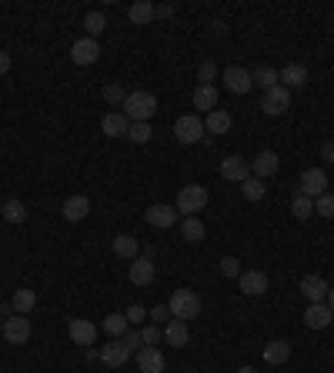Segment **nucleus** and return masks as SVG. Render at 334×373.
I'll return each instance as SVG.
<instances>
[{
  "mask_svg": "<svg viewBox=\"0 0 334 373\" xmlns=\"http://www.w3.org/2000/svg\"><path fill=\"white\" fill-rule=\"evenodd\" d=\"M157 114V97L151 90H130L124 100V117L130 124H151V117Z\"/></svg>",
  "mask_w": 334,
  "mask_h": 373,
  "instance_id": "obj_1",
  "label": "nucleus"
},
{
  "mask_svg": "<svg viewBox=\"0 0 334 373\" xmlns=\"http://www.w3.org/2000/svg\"><path fill=\"white\" fill-rule=\"evenodd\" d=\"M171 317L174 320H198V313H201V297L194 294V290H187V287H180V290H174V297H171Z\"/></svg>",
  "mask_w": 334,
  "mask_h": 373,
  "instance_id": "obj_2",
  "label": "nucleus"
},
{
  "mask_svg": "<svg viewBox=\"0 0 334 373\" xmlns=\"http://www.w3.org/2000/svg\"><path fill=\"white\" fill-rule=\"evenodd\" d=\"M178 214H184V217H194V214H201L207 207V187H201V183H187V187H180L178 194Z\"/></svg>",
  "mask_w": 334,
  "mask_h": 373,
  "instance_id": "obj_3",
  "label": "nucleus"
},
{
  "mask_svg": "<svg viewBox=\"0 0 334 373\" xmlns=\"http://www.w3.org/2000/svg\"><path fill=\"white\" fill-rule=\"evenodd\" d=\"M287 107H291V90L287 87H271V90H264V97H261V110L267 114V117H281L287 114Z\"/></svg>",
  "mask_w": 334,
  "mask_h": 373,
  "instance_id": "obj_4",
  "label": "nucleus"
},
{
  "mask_svg": "<svg viewBox=\"0 0 334 373\" xmlns=\"http://www.w3.org/2000/svg\"><path fill=\"white\" fill-rule=\"evenodd\" d=\"M174 137H178L180 144H198L204 137V120L198 114H184V117H178V124H174Z\"/></svg>",
  "mask_w": 334,
  "mask_h": 373,
  "instance_id": "obj_5",
  "label": "nucleus"
},
{
  "mask_svg": "<svg viewBox=\"0 0 334 373\" xmlns=\"http://www.w3.org/2000/svg\"><path fill=\"white\" fill-rule=\"evenodd\" d=\"M3 340H7L10 347H24L27 340H30V320L21 317V313H10V317L3 320Z\"/></svg>",
  "mask_w": 334,
  "mask_h": 373,
  "instance_id": "obj_6",
  "label": "nucleus"
},
{
  "mask_svg": "<svg viewBox=\"0 0 334 373\" xmlns=\"http://www.w3.org/2000/svg\"><path fill=\"white\" fill-rule=\"evenodd\" d=\"M144 220L151 227H157V230H171V227L180 220L178 207H167V203H151L147 210H144Z\"/></svg>",
  "mask_w": 334,
  "mask_h": 373,
  "instance_id": "obj_7",
  "label": "nucleus"
},
{
  "mask_svg": "<svg viewBox=\"0 0 334 373\" xmlns=\"http://www.w3.org/2000/svg\"><path fill=\"white\" fill-rule=\"evenodd\" d=\"M97 57H101V47H97V40L94 37H80L77 44L71 47V60L80 64V67H91V64H97Z\"/></svg>",
  "mask_w": 334,
  "mask_h": 373,
  "instance_id": "obj_8",
  "label": "nucleus"
},
{
  "mask_svg": "<svg viewBox=\"0 0 334 373\" xmlns=\"http://www.w3.org/2000/svg\"><path fill=\"white\" fill-rule=\"evenodd\" d=\"M221 177L224 180H234V183H244L248 177H251V160H244V157H224L221 160Z\"/></svg>",
  "mask_w": 334,
  "mask_h": 373,
  "instance_id": "obj_9",
  "label": "nucleus"
},
{
  "mask_svg": "<svg viewBox=\"0 0 334 373\" xmlns=\"http://www.w3.org/2000/svg\"><path fill=\"white\" fill-rule=\"evenodd\" d=\"M301 194L305 197H321V194H328V174L324 170H318V167H311L301 174Z\"/></svg>",
  "mask_w": 334,
  "mask_h": 373,
  "instance_id": "obj_10",
  "label": "nucleus"
},
{
  "mask_svg": "<svg viewBox=\"0 0 334 373\" xmlns=\"http://www.w3.org/2000/svg\"><path fill=\"white\" fill-rule=\"evenodd\" d=\"M221 80H224V87H228L231 94H248V90L254 87V74H248L244 67H228V70L221 74Z\"/></svg>",
  "mask_w": 334,
  "mask_h": 373,
  "instance_id": "obj_11",
  "label": "nucleus"
},
{
  "mask_svg": "<svg viewBox=\"0 0 334 373\" xmlns=\"http://www.w3.org/2000/svg\"><path fill=\"white\" fill-rule=\"evenodd\" d=\"M134 360H137V370L141 373H164V367H167L164 353H160L157 347H141Z\"/></svg>",
  "mask_w": 334,
  "mask_h": 373,
  "instance_id": "obj_12",
  "label": "nucleus"
},
{
  "mask_svg": "<svg viewBox=\"0 0 334 373\" xmlns=\"http://www.w3.org/2000/svg\"><path fill=\"white\" fill-rule=\"evenodd\" d=\"M128 276L134 287H151V283H154V263H151L147 257H134L128 267Z\"/></svg>",
  "mask_w": 334,
  "mask_h": 373,
  "instance_id": "obj_13",
  "label": "nucleus"
},
{
  "mask_svg": "<svg viewBox=\"0 0 334 373\" xmlns=\"http://www.w3.org/2000/svg\"><path fill=\"white\" fill-rule=\"evenodd\" d=\"M328 280L324 276H318V274H308V276H301V294L308 297V303H324L328 300Z\"/></svg>",
  "mask_w": 334,
  "mask_h": 373,
  "instance_id": "obj_14",
  "label": "nucleus"
},
{
  "mask_svg": "<svg viewBox=\"0 0 334 373\" xmlns=\"http://www.w3.org/2000/svg\"><path fill=\"white\" fill-rule=\"evenodd\" d=\"M237 283H241V294H248V297L267 294V274L264 270H244V274L237 276Z\"/></svg>",
  "mask_w": 334,
  "mask_h": 373,
  "instance_id": "obj_15",
  "label": "nucleus"
},
{
  "mask_svg": "<svg viewBox=\"0 0 334 373\" xmlns=\"http://www.w3.org/2000/svg\"><path fill=\"white\" fill-rule=\"evenodd\" d=\"M60 214H64V220H71V224H80V220L91 214V200L84 197V194H74V197L64 200Z\"/></svg>",
  "mask_w": 334,
  "mask_h": 373,
  "instance_id": "obj_16",
  "label": "nucleus"
},
{
  "mask_svg": "<svg viewBox=\"0 0 334 373\" xmlns=\"http://www.w3.org/2000/svg\"><path fill=\"white\" fill-rule=\"evenodd\" d=\"M278 153L274 150H261L254 160H251V174L257 177V180H264V177H271V174H278Z\"/></svg>",
  "mask_w": 334,
  "mask_h": 373,
  "instance_id": "obj_17",
  "label": "nucleus"
},
{
  "mask_svg": "<svg viewBox=\"0 0 334 373\" xmlns=\"http://www.w3.org/2000/svg\"><path fill=\"white\" fill-rule=\"evenodd\" d=\"M278 74H281V87H287V90H301L308 83V67L305 64H287Z\"/></svg>",
  "mask_w": 334,
  "mask_h": 373,
  "instance_id": "obj_18",
  "label": "nucleus"
},
{
  "mask_svg": "<svg viewBox=\"0 0 334 373\" xmlns=\"http://www.w3.org/2000/svg\"><path fill=\"white\" fill-rule=\"evenodd\" d=\"M71 340L77 344V347H94V340H97V326L91 324V320H71Z\"/></svg>",
  "mask_w": 334,
  "mask_h": 373,
  "instance_id": "obj_19",
  "label": "nucleus"
},
{
  "mask_svg": "<svg viewBox=\"0 0 334 373\" xmlns=\"http://www.w3.org/2000/svg\"><path fill=\"white\" fill-rule=\"evenodd\" d=\"M101 130H104V133H107V137H128L130 120H128V117H124V110H121V114H117V110H110V114H104Z\"/></svg>",
  "mask_w": 334,
  "mask_h": 373,
  "instance_id": "obj_20",
  "label": "nucleus"
},
{
  "mask_svg": "<svg viewBox=\"0 0 334 373\" xmlns=\"http://www.w3.org/2000/svg\"><path fill=\"white\" fill-rule=\"evenodd\" d=\"M164 340H167V347H187L191 326L184 324V320H167L164 324Z\"/></svg>",
  "mask_w": 334,
  "mask_h": 373,
  "instance_id": "obj_21",
  "label": "nucleus"
},
{
  "mask_svg": "<svg viewBox=\"0 0 334 373\" xmlns=\"http://www.w3.org/2000/svg\"><path fill=\"white\" fill-rule=\"evenodd\" d=\"M101 360L107 367H124L130 360V350L124 347V340H110L107 347H101Z\"/></svg>",
  "mask_w": 334,
  "mask_h": 373,
  "instance_id": "obj_22",
  "label": "nucleus"
},
{
  "mask_svg": "<svg viewBox=\"0 0 334 373\" xmlns=\"http://www.w3.org/2000/svg\"><path fill=\"white\" fill-rule=\"evenodd\" d=\"M305 324H308L311 330H324V326L331 324V307H328V303H308Z\"/></svg>",
  "mask_w": 334,
  "mask_h": 373,
  "instance_id": "obj_23",
  "label": "nucleus"
},
{
  "mask_svg": "<svg viewBox=\"0 0 334 373\" xmlns=\"http://www.w3.org/2000/svg\"><path fill=\"white\" fill-rule=\"evenodd\" d=\"M128 17H130V24H137V27L151 24V21H154V3H151V0H134Z\"/></svg>",
  "mask_w": 334,
  "mask_h": 373,
  "instance_id": "obj_24",
  "label": "nucleus"
},
{
  "mask_svg": "<svg viewBox=\"0 0 334 373\" xmlns=\"http://www.w3.org/2000/svg\"><path fill=\"white\" fill-rule=\"evenodd\" d=\"M231 124H234V120H231V114L217 107V110H211V114H207L204 130H207V133H228V130H231Z\"/></svg>",
  "mask_w": 334,
  "mask_h": 373,
  "instance_id": "obj_25",
  "label": "nucleus"
},
{
  "mask_svg": "<svg viewBox=\"0 0 334 373\" xmlns=\"http://www.w3.org/2000/svg\"><path fill=\"white\" fill-rule=\"evenodd\" d=\"M101 330L110 337V340H121V337L130 330V324H128V317H124V313H110V317H104Z\"/></svg>",
  "mask_w": 334,
  "mask_h": 373,
  "instance_id": "obj_26",
  "label": "nucleus"
},
{
  "mask_svg": "<svg viewBox=\"0 0 334 373\" xmlns=\"http://www.w3.org/2000/svg\"><path fill=\"white\" fill-rule=\"evenodd\" d=\"M114 253L124 257V260H134L141 253V240L130 237V233H121V237H114Z\"/></svg>",
  "mask_w": 334,
  "mask_h": 373,
  "instance_id": "obj_27",
  "label": "nucleus"
},
{
  "mask_svg": "<svg viewBox=\"0 0 334 373\" xmlns=\"http://www.w3.org/2000/svg\"><path fill=\"white\" fill-rule=\"evenodd\" d=\"M10 307H14V313H21V317H27L34 307H37V294L30 290V287H21L17 294H14V300H10Z\"/></svg>",
  "mask_w": 334,
  "mask_h": 373,
  "instance_id": "obj_28",
  "label": "nucleus"
},
{
  "mask_svg": "<svg viewBox=\"0 0 334 373\" xmlns=\"http://www.w3.org/2000/svg\"><path fill=\"white\" fill-rule=\"evenodd\" d=\"M194 110H204V114H211V110H217V90L214 87H198L194 90Z\"/></svg>",
  "mask_w": 334,
  "mask_h": 373,
  "instance_id": "obj_29",
  "label": "nucleus"
},
{
  "mask_svg": "<svg viewBox=\"0 0 334 373\" xmlns=\"http://www.w3.org/2000/svg\"><path fill=\"white\" fill-rule=\"evenodd\" d=\"M264 360H267V363H287V360H291V344L271 340V344L264 347Z\"/></svg>",
  "mask_w": 334,
  "mask_h": 373,
  "instance_id": "obj_30",
  "label": "nucleus"
},
{
  "mask_svg": "<svg viewBox=\"0 0 334 373\" xmlns=\"http://www.w3.org/2000/svg\"><path fill=\"white\" fill-rule=\"evenodd\" d=\"M180 233H184L187 244H201V240H204V224H201L198 217H184V220H180Z\"/></svg>",
  "mask_w": 334,
  "mask_h": 373,
  "instance_id": "obj_31",
  "label": "nucleus"
},
{
  "mask_svg": "<svg viewBox=\"0 0 334 373\" xmlns=\"http://www.w3.org/2000/svg\"><path fill=\"white\" fill-rule=\"evenodd\" d=\"M291 214H294L298 220H308L311 214H314V200L305 197V194L298 190V194H294V200H291Z\"/></svg>",
  "mask_w": 334,
  "mask_h": 373,
  "instance_id": "obj_32",
  "label": "nucleus"
},
{
  "mask_svg": "<svg viewBox=\"0 0 334 373\" xmlns=\"http://www.w3.org/2000/svg\"><path fill=\"white\" fill-rule=\"evenodd\" d=\"M84 27H87V37H94V40H97L104 30H107V17H104L101 10H91V14L84 17Z\"/></svg>",
  "mask_w": 334,
  "mask_h": 373,
  "instance_id": "obj_33",
  "label": "nucleus"
},
{
  "mask_svg": "<svg viewBox=\"0 0 334 373\" xmlns=\"http://www.w3.org/2000/svg\"><path fill=\"white\" fill-rule=\"evenodd\" d=\"M3 220H7V224H24L27 207L21 203V200H7V203H3Z\"/></svg>",
  "mask_w": 334,
  "mask_h": 373,
  "instance_id": "obj_34",
  "label": "nucleus"
},
{
  "mask_svg": "<svg viewBox=\"0 0 334 373\" xmlns=\"http://www.w3.org/2000/svg\"><path fill=\"white\" fill-rule=\"evenodd\" d=\"M241 194H244L248 200H264L267 187H264V180H257V177H248V180L241 183Z\"/></svg>",
  "mask_w": 334,
  "mask_h": 373,
  "instance_id": "obj_35",
  "label": "nucleus"
},
{
  "mask_svg": "<svg viewBox=\"0 0 334 373\" xmlns=\"http://www.w3.org/2000/svg\"><path fill=\"white\" fill-rule=\"evenodd\" d=\"M254 83L257 87H264V90H271V87H278L281 83V74L274 70V67H261L254 74Z\"/></svg>",
  "mask_w": 334,
  "mask_h": 373,
  "instance_id": "obj_36",
  "label": "nucleus"
},
{
  "mask_svg": "<svg viewBox=\"0 0 334 373\" xmlns=\"http://www.w3.org/2000/svg\"><path fill=\"white\" fill-rule=\"evenodd\" d=\"M314 214L324 217V220H334V194H321V197H314Z\"/></svg>",
  "mask_w": 334,
  "mask_h": 373,
  "instance_id": "obj_37",
  "label": "nucleus"
},
{
  "mask_svg": "<svg viewBox=\"0 0 334 373\" xmlns=\"http://www.w3.org/2000/svg\"><path fill=\"white\" fill-rule=\"evenodd\" d=\"M151 137H154L151 124H130L128 140H134V144H151Z\"/></svg>",
  "mask_w": 334,
  "mask_h": 373,
  "instance_id": "obj_38",
  "label": "nucleus"
},
{
  "mask_svg": "<svg viewBox=\"0 0 334 373\" xmlns=\"http://www.w3.org/2000/svg\"><path fill=\"white\" fill-rule=\"evenodd\" d=\"M104 100H107V103H114V107H117V103L124 107V100H128V90H124L121 83H107V87H104Z\"/></svg>",
  "mask_w": 334,
  "mask_h": 373,
  "instance_id": "obj_39",
  "label": "nucleus"
},
{
  "mask_svg": "<svg viewBox=\"0 0 334 373\" xmlns=\"http://www.w3.org/2000/svg\"><path fill=\"white\" fill-rule=\"evenodd\" d=\"M141 340H144V347H154L157 340H164V326H157V324L141 326Z\"/></svg>",
  "mask_w": 334,
  "mask_h": 373,
  "instance_id": "obj_40",
  "label": "nucleus"
},
{
  "mask_svg": "<svg viewBox=\"0 0 334 373\" xmlns=\"http://www.w3.org/2000/svg\"><path fill=\"white\" fill-rule=\"evenodd\" d=\"M214 77H217V67H214L211 60H204V64L198 67V80H201L204 87H214Z\"/></svg>",
  "mask_w": 334,
  "mask_h": 373,
  "instance_id": "obj_41",
  "label": "nucleus"
},
{
  "mask_svg": "<svg viewBox=\"0 0 334 373\" xmlns=\"http://www.w3.org/2000/svg\"><path fill=\"white\" fill-rule=\"evenodd\" d=\"M147 317H151V320H154L157 326H164L167 320H174V317H171V307H167V303H160V307H154V310H147Z\"/></svg>",
  "mask_w": 334,
  "mask_h": 373,
  "instance_id": "obj_42",
  "label": "nucleus"
},
{
  "mask_svg": "<svg viewBox=\"0 0 334 373\" xmlns=\"http://www.w3.org/2000/svg\"><path fill=\"white\" fill-rule=\"evenodd\" d=\"M121 340H124V347H128L130 353H137V350L144 347V340H141V330H128V333H124Z\"/></svg>",
  "mask_w": 334,
  "mask_h": 373,
  "instance_id": "obj_43",
  "label": "nucleus"
},
{
  "mask_svg": "<svg viewBox=\"0 0 334 373\" xmlns=\"http://www.w3.org/2000/svg\"><path fill=\"white\" fill-rule=\"evenodd\" d=\"M124 317H128V324H141V320H147V310H144L141 303H134V307H128Z\"/></svg>",
  "mask_w": 334,
  "mask_h": 373,
  "instance_id": "obj_44",
  "label": "nucleus"
},
{
  "mask_svg": "<svg viewBox=\"0 0 334 373\" xmlns=\"http://www.w3.org/2000/svg\"><path fill=\"white\" fill-rule=\"evenodd\" d=\"M221 274L224 276H241V263H237L234 257H224V260H221Z\"/></svg>",
  "mask_w": 334,
  "mask_h": 373,
  "instance_id": "obj_45",
  "label": "nucleus"
},
{
  "mask_svg": "<svg viewBox=\"0 0 334 373\" xmlns=\"http://www.w3.org/2000/svg\"><path fill=\"white\" fill-rule=\"evenodd\" d=\"M154 17H160V21H171V17H174V7H171V3H160V7H154Z\"/></svg>",
  "mask_w": 334,
  "mask_h": 373,
  "instance_id": "obj_46",
  "label": "nucleus"
},
{
  "mask_svg": "<svg viewBox=\"0 0 334 373\" xmlns=\"http://www.w3.org/2000/svg\"><path fill=\"white\" fill-rule=\"evenodd\" d=\"M10 64H14V60H10V53H7V50L0 47V77L7 74V70H10Z\"/></svg>",
  "mask_w": 334,
  "mask_h": 373,
  "instance_id": "obj_47",
  "label": "nucleus"
},
{
  "mask_svg": "<svg viewBox=\"0 0 334 373\" xmlns=\"http://www.w3.org/2000/svg\"><path fill=\"white\" fill-rule=\"evenodd\" d=\"M321 157H324L328 164H334V140H328V144L321 147Z\"/></svg>",
  "mask_w": 334,
  "mask_h": 373,
  "instance_id": "obj_48",
  "label": "nucleus"
},
{
  "mask_svg": "<svg viewBox=\"0 0 334 373\" xmlns=\"http://www.w3.org/2000/svg\"><path fill=\"white\" fill-rule=\"evenodd\" d=\"M324 303L331 307V313H334V287H331V290H328V300H324Z\"/></svg>",
  "mask_w": 334,
  "mask_h": 373,
  "instance_id": "obj_49",
  "label": "nucleus"
},
{
  "mask_svg": "<svg viewBox=\"0 0 334 373\" xmlns=\"http://www.w3.org/2000/svg\"><path fill=\"white\" fill-rule=\"evenodd\" d=\"M237 373H257V370H251V367H241V370H237Z\"/></svg>",
  "mask_w": 334,
  "mask_h": 373,
  "instance_id": "obj_50",
  "label": "nucleus"
},
{
  "mask_svg": "<svg viewBox=\"0 0 334 373\" xmlns=\"http://www.w3.org/2000/svg\"><path fill=\"white\" fill-rule=\"evenodd\" d=\"M0 217H3V203H0Z\"/></svg>",
  "mask_w": 334,
  "mask_h": 373,
  "instance_id": "obj_51",
  "label": "nucleus"
},
{
  "mask_svg": "<svg viewBox=\"0 0 334 373\" xmlns=\"http://www.w3.org/2000/svg\"><path fill=\"white\" fill-rule=\"evenodd\" d=\"M331 324H334V313H331Z\"/></svg>",
  "mask_w": 334,
  "mask_h": 373,
  "instance_id": "obj_52",
  "label": "nucleus"
}]
</instances>
